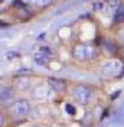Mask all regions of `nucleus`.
<instances>
[{
  "label": "nucleus",
  "mask_w": 124,
  "mask_h": 127,
  "mask_svg": "<svg viewBox=\"0 0 124 127\" xmlns=\"http://www.w3.org/2000/svg\"><path fill=\"white\" fill-rule=\"evenodd\" d=\"M94 55V49L90 45H82L79 43L74 48V56H77L78 59H87L90 56Z\"/></svg>",
  "instance_id": "obj_1"
},
{
  "label": "nucleus",
  "mask_w": 124,
  "mask_h": 127,
  "mask_svg": "<svg viewBox=\"0 0 124 127\" xmlns=\"http://www.w3.org/2000/svg\"><path fill=\"white\" fill-rule=\"evenodd\" d=\"M91 95H93V93H91V90L88 87H77L74 90V97L79 103H88Z\"/></svg>",
  "instance_id": "obj_2"
},
{
  "label": "nucleus",
  "mask_w": 124,
  "mask_h": 127,
  "mask_svg": "<svg viewBox=\"0 0 124 127\" xmlns=\"http://www.w3.org/2000/svg\"><path fill=\"white\" fill-rule=\"evenodd\" d=\"M28 111H29V104H28V101H25V100H20V101L15 103L13 107H12V113L15 116H17V117L25 116Z\"/></svg>",
  "instance_id": "obj_3"
},
{
  "label": "nucleus",
  "mask_w": 124,
  "mask_h": 127,
  "mask_svg": "<svg viewBox=\"0 0 124 127\" xmlns=\"http://www.w3.org/2000/svg\"><path fill=\"white\" fill-rule=\"evenodd\" d=\"M49 49H46V48H42L40 49V52L39 54H36V56H35V59L38 61V62L40 64H46L48 62V59H49Z\"/></svg>",
  "instance_id": "obj_4"
},
{
  "label": "nucleus",
  "mask_w": 124,
  "mask_h": 127,
  "mask_svg": "<svg viewBox=\"0 0 124 127\" xmlns=\"http://www.w3.org/2000/svg\"><path fill=\"white\" fill-rule=\"evenodd\" d=\"M48 84L54 88L55 91H61V90L65 88V82L61 81V79H56V78H49L48 79Z\"/></svg>",
  "instance_id": "obj_5"
},
{
  "label": "nucleus",
  "mask_w": 124,
  "mask_h": 127,
  "mask_svg": "<svg viewBox=\"0 0 124 127\" xmlns=\"http://www.w3.org/2000/svg\"><path fill=\"white\" fill-rule=\"evenodd\" d=\"M117 69H120V62L117 61H113V62H108L104 68V72L105 74H116Z\"/></svg>",
  "instance_id": "obj_6"
},
{
  "label": "nucleus",
  "mask_w": 124,
  "mask_h": 127,
  "mask_svg": "<svg viewBox=\"0 0 124 127\" xmlns=\"http://www.w3.org/2000/svg\"><path fill=\"white\" fill-rule=\"evenodd\" d=\"M120 20H124V6H120V7L117 9L116 22H120Z\"/></svg>",
  "instance_id": "obj_7"
},
{
  "label": "nucleus",
  "mask_w": 124,
  "mask_h": 127,
  "mask_svg": "<svg viewBox=\"0 0 124 127\" xmlns=\"http://www.w3.org/2000/svg\"><path fill=\"white\" fill-rule=\"evenodd\" d=\"M51 1H52V0H35V4H36L38 7H45V6H48Z\"/></svg>",
  "instance_id": "obj_8"
},
{
  "label": "nucleus",
  "mask_w": 124,
  "mask_h": 127,
  "mask_svg": "<svg viewBox=\"0 0 124 127\" xmlns=\"http://www.w3.org/2000/svg\"><path fill=\"white\" fill-rule=\"evenodd\" d=\"M66 111H68L69 114H74V113H75V108H74L71 104H66Z\"/></svg>",
  "instance_id": "obj_9"
},
{
  "label": "nucleus",
  "mask_w": 124,
  "mask_h": 127,
  "mask_svg": "<svg viewBox=\"0 0 124 127\" xmlns=\"http://www.w3.org/2000/svg\"><path fill=\"white\" fill-rule=\"evenodd\" d=\"M120 38L124 40V29H121V31H120Z\"/></svg>",
  "instance_id": "obj_10"
}]
</instances>
